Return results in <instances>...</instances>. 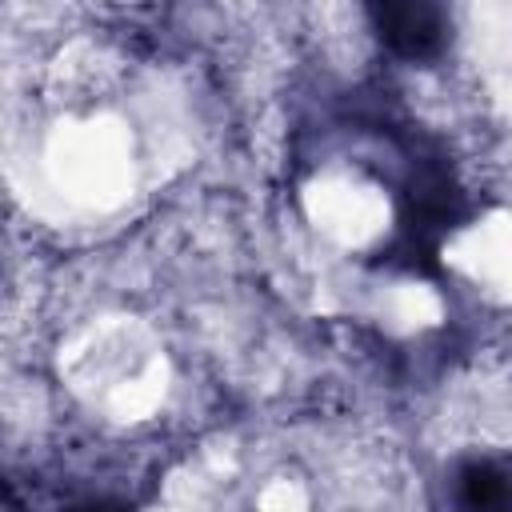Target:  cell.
<instances>
[{
  "label": "cell",
  "mask_w": 512,
  "mask_h": 512,
  "mask_svg": "<svg viewBox=\"0 0 512 512\" xmlns=\"http://www.w3.org/2000/svg\"><path fill=\"white\" fill-rule=\"evenodd\" d=\"M380 32L384 40L404 52V56H428L436 44H440V12L436 8H424V4H392V8H380Z\"/></svg>",
  "instance_id": "cell-1"
},
{
  "label": "cell",
  "mask_w": 512,
  "mask_h": 512,
  "mask_svg": "<svg viewBox=\"0 0 512 512\" xmlns=\"http://www.w3.org/2000/svg\"><path fill=\"white\" fill-rule=\"evenodd\" d=\"M464 508L468 512H508V480L492 464H472L464 472Z\"/></svg>",
  "instance_id": "cell-2"
}]
</instances>
